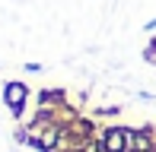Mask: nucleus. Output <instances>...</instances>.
I'll return each instance as SVG.
<instances>
[{"mask_svg":"<svg viewBox=\"0 0 156 152\" xmlns=\"http://www.w3.org/2000/svg\"><path fill=\"white\" fill-rule=\"evenodd\" d=\"M127 143H131V130L127 127H105V133H102L105 152H127Z\"/></svg>","mask_w":156,"mask_h":152,"instance_id":"1","label":"nucleus"},{"mask_svg":"<svg viewBox=\"0 0 156 152\" xmlns=\"http://www.w3.org/2000/svg\"><path fill=\"white\" fill-rule=\"evenodd\" d=\"M26 95H29V89H26L23 82H10V86L3 89V98H6V105H10V111H13V114H19V111H23Z\"/></svg>","mask_w":156,"mask_h":152,"instance_id":"2","label":"nucleus"},{"mask_svg":"<svg viewBox=\"0 0 156 152\" xmlns=\"http://www.w3.org/2000/svg\"><path fill=\"white\" fill-rule=\"evenodd\" d=\"M144 57H147V64H156V41H153V45L144 51Z\"/></svg>","mask_w":156,"mask_h":152,"instance_id":"3","label":"nucleus"},{"mask_svg":"<svg viewBox=\"0 0 156 152\" xmlns=\"http://www.w3.org/2000/svg\"><path fill=\"white\" fill-rule=\"evenodd\" d=\"M147 32H156V19H150V22H147Z\"/></svg>","mask_w":156,"mask_h":152,"instance_id":"4","label":"nucleus"}]
</instances>
